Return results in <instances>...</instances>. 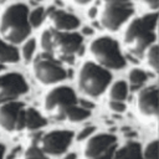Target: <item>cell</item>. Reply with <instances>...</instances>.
I'll use <instances>...</instances> for the list:
<instances>
[{
	"instance_id": "1",
	"label": "cell",
	"mask_w": 159,
	"mask_h": 159,
	"mask_svg": "<svg viewBox=\"0 0 159 159\" xmlns=\"http://www.w3.org/2000/svg\"><path fill=\"white\" fill-rule=\"evenodd\" d=\"M158 14L152 12L132 20L123 35L125 48L134 56L140 57L155 41Z\"/></svg>"
},
{
	"instance_id": "2",
	"label": "cell",
	"mask_w": 159,
	"mask_h": 159,
	"mask_svg": "<svg viewBox=\"0 0 159 159\" xmlns=\"http://www.w3.org/2000/svg\"><path fill=\"white\" fill-rule=\"evenodd\" d=\"M31 32L29 24V9L24 4L7 6L0 16V35L9 43L24 42Z\"/></svg>"
},
{
	"instance_id": "3",
	"label": "cell",
	"mask_w": 159,
	"mask_h": 159,
	"mask_svg": "<svg viewBox=\"0 0 159 159\" xmlns=\"http://www.w3.org/2000/svg\"><path fill=\"white\" fill-rule=\"evenodd\" d=\"M111 80L112 76L108 70L91 61H86L81 66L77 77L78 88L89 97L101 96L109 86Z\"/></svg>"
},
{
	"instance_id": "4",
	"label": "cell",
	"mask_w": 159,
	"mask_h": 159,
	"mask_svg": "<svg viewBox=\"0 0 159 159\" xmlns=\"http://www.w3.org/2000/svg\"><path fill=\"white\" fill-rule=\"evenodd\" d=\"M89 51L97 65L106 70H122L125 66V58L122 55L119 45L112 37H97L91 42Z\"/></svg>"
},
{
	"instance_id": "5",
	"label": "cell",
	"mask_w": 159,
	"mask_h": 159,
	"mask_svg": "<svg viewBox=\"0 0 159 159\" xmlns=\"http://www.w3.org/2000/svg\"><path fill=\"white\" fill-rule=\"evenodd\" d=\"M82 36L77 32H61L51 29L50 55L70 62L82 51Z\"/></svg>"
},
{
	"instance_id": "6",
	"label": "cell",
	"mask_w": 159,
	"mask_h": 159,
	"mask_svg": "<svg viewBox=\"0 0 159 159\" xmlns=\"http://www.w3.org/2000/svg\"><path fill=\"white\" fill-rule=\"evenodd\" d=\"M32 72L35 78L45 86L58 83L67 77V72L61 62L48 53H41L35 58Z\"/></svg>"
},
{
	"instance_id": "7",
	"label": "cell",
	"mask_w": 159,
	"mask_h": 159,
	"mask_svg": "<svg viewBox=\"0 0 159 159\" xmlns=\"http://www.w3.org/2000/svg\"><path fill=\"white\" fill-rule=\"evenodd\" d=\"M77 97L72 88L67 86L55 87L47 92L43 99V107L47 114L52 118L62 119L68 108L77 104Z\"/></svg>"
},
{
	"instance_id": "8",
	"label": "cell",
	"mask_w": 159,
	"mask_h": 159,
	"mask_svg": "<svg viewBox=\"0 0 159 159\" xmlns=\"http://www.w3.org/2000/svg\"><path fill=\"white\" fill-rule=\"evenodd\" d=\"M104 6L101 12V25L108 31L118 30L133 14L130 0H103Z\"/></svg>"
},
{
	"instance_id": "9",
	"label": "cell",
	"mask_w": 159,
	"mask_h": 159,
	"mask_svg": "<svg viewBox=\"0 0 159 159\" xmlns=\"http://www.w3.org/2000/svg\"><path fill=\"white\" fill-rule=\"evenodd\" d=\"M73 139L71 130H52L43 134L39 140V148L45 155L57 157L63 154Z\"/></svg>"
},
{
	"instance_id": "10",
	"label": "cell",
	"mask_w": 159,
	"mask_h": 159,
	"mask_svg": "<svg viewBox=\"0 0 159 159\" xmlns=\"http://www.w3.org/2000/svg\"><path fill=\"white\" fill-rule=\"evenodd\" d=\"M27 91L29 86L22 75L10 72L0 76V106L15 101Z\"/></svg>"
},
{
	"instance_id": "11",
	"label": "cell",
	"mask_w": 159,
	"mask_h": 159,
	"mask_svg": "<svg viewBox=\"0 0 159 159\" xmlns=\"http://www.w3.org/2000/svg\"><path fill=\"white\" fill-rule=\"evenodd\" d=\"M25 107L24 103L12 101L0 106V127L6 132L24 129Z\"/></svg>"
},
{
	"instance_id": "12",
	"label": "cell",
	"mask_w": 159,
	"mask_h": 159,
	"mask_svg": "<svg viewBox=\"0 0 159 159\" xmlns=\"http://www.w3.org/2000/svg\"><path fill=\"white\" fill-rule=\"evenodd\" d=\"M137 109L147 118L158 116V87L155 84L140 89L137 94Z\"/></svg>"
},
{
	"instance_id": "13",
	"label": "cell",
	"mask_w": 159,
	"mask_h": 159,
	"mask_svg": "<svg viewBox=\"0 0 159 159\" xmlns=\"http://www.w3.org/2000/svg\"><path fill=\"white\" fill-rule=\"evenodd\" d=\"M116 137L107 133H101L97 135H91L84 145V155L87 159L101 157L116 147Z\"/></svg>"
},
{
	"instance_id": "14",
	"label": "cell",
	"mask_w": 159,
	"mask_h": 159,
	"mask_svg": "<svg viewBox=\"0 0 159 159\" xmlns=\"http://www.w3.org/2000/svg\"><path fill=\"white\" fill-rule=\"evenodd\" d=\"M45 16H47V19L52 26V30H55V31L71 32L72 30H75L80 26V20L75 15H72L65 10H58V9L51 7V9H48L47 14H45Z\"/></svg>"
},
{
	"instance_id": "15",
	"label": "cell",
	"mask_w": 159,
	"mask_h": 159,
	"mask_svg": "<svg viewBox=\"0 0 159 159\" xmlns=\"http://www.w3.org/2000/svg\"><path fill=\"white\" fill-rule=\"evenodd\" d=\"M112 159H143L142 147L138 142L129 140L119 149L113 152Z\"/></svg>"
},
{
	"instance_id": "16",
	"label": "cell",
	"mask_w": 159,
	"mask_h": 159,
	"mask_svg": "<svg viewBox=\"0 0 159 159\" xmlns=\"http://www.w3.org/2000/svg\"><path fill=\"white\" fill-rule=\"evenodd\" d=\"M46 125V119L35 109L27 108L25 109V118H24V128L29 130H36Z\"/></svg>"
},
{
	"instance_id": "17",
	"label": "cell",
	"mask_w": 159,
	"mask_h": 159,
	"mask_svg": "<svg viewBox=\"0 0 159 159\" xmlns=\"http://www.w3.org/2000/svg\"><path fill=\"white\" fill-rule=\"evenodd\" d=\"M20 58V53L17 48L9 42L0 39V65L2 63H14Z\"/></svg>"
},
{
	"instance_id": "18",
	"label": "cell",
	"mask_w": 159,
	"mask_h": 159,
	"mask_svg": "<svg viewBox=\"0 0 159 159\" xmlns=\"http://www.w3.org/2000/svg\"><path fill=\"white\" fill-rule=\"evenodd\" d=\"M128 94V84L124 81H117L114 82L108 92L109 96V101H119L123 102L127 98Z\"/></svg>"
},
{
	"instance_id": "19",
	"label": "cell",
	"mask_w": 159,
	"mask_h": 159,
	"mask_svg": "<svg viewBox=\"0 0 159 159\" xmlns=\"http://www.w3.org/2000/svg\"><path fill=\"white\" fill-rule=\"evenodd\" d=\"M144 53H145V62H147L148 67L153 71V73H157L158 68H159V48H158V45L153 43L150 47L147 48V51Z\"/></svg>"
},
{
	"instance_id": "20",
	"label": "cell",
	"mask_w": 159,
	"mask_h": 159,
	"mask_svg": "<svg viewBox=\"0 0 159 159\" xmlns=\"http://www.w3.org/2000/svg\"><path fill=\"white\" fill-rule=\"evenodd\" d=\"M89 116H91V111L84 109V108L75 104L67 109L65 118H67L70 122H82V120L87 119Z\"/></svg>"
},
{
	"instance_id": "21",
	"label": "cell",
	"mask_w": 159,
	"mask_h": 159,
	"mask_svg": "<svg viewBox=\"0 0 159 159\" xmlns=\"http://www.w3.org/2000/svg\"><path fill=\"white\" fill-rule=\"evenodd\" d=\"M147 78H148L147 73L140 68H133V70H130V72L128 75V80H129V84H130L132 89L140 88L147 82Z\"/></svg>"
},
{
	"instance_id": "22",
	"label": "cell",
	"mask_w": 159,
	"mask_h": 159,
	"mask_svg": "<svg viewBox=\"0 0 159 159\" xmlns=\"http://www.w3.org/2000/svg\"><path fill=\"white\" fill-rule=\"evenodd\" d=\"M45 17V9L43 7H36L29 14V24L31 27H39Z\"/></svg>"
},
{
	"instance_id": "23",
	"label": "cell",
	"mask_w": 159,
	"mask_h": 159,
	"mask_svg": "<svg viewBox=\"0 0 159 159\" xmlns=\"http://www.w3.org/2000/svg\"><path fill=\"white\" fill-rule=\"evenodd\" d=\"M35 48H36V42H35L34 39H29V40L25 41V43L22 46V50H21V56H22V60L25 62H29L32 58Z\"/></svg>"
},
{
	"instance_id": "24",
	"label": "cell",
	"mask_w": 159,
	"mask_h": 159,
	"mask_svg": "<svg viewBox=\"0 0 159 159\" xmlns=\"http://www.w3.org/2000/svg\"><path fill=\"white\" fill-rule=\"evenodd\" d=\"M142 154H143V159H159L158 142L153 140V142L148 143L147 147L144 148V150H142Z\"/></svg>"
},
{
	"instance_id": "25",
	"label": "cell",
	"mask_w": 159,
	"mask_h": 159,
	"mask_svg": "<svg viewBox=\"0 0 159 159\" xmlns=\"http://www.w3.org/2000/svg\"><path fill=\"white\" fill-rule=\"evenodd\" d=\"M24 159H48V158L41 152V149H40L36 144H32V145L26 150Z\"/></svg>"
},
{
	"instance_id": "26",
	"label": "cell",
	"mask_w": 159,
	"mask_h": 159,
	"mask_svg": "<svg viewBox=\"0 0 159 159\" xmlns=\"http://www.w3.org/2000/svg\"><path fill=\"white\" fill-rule=\"evenodd\" d=\"M40 43H41V48L43 51V53H48L50 55V48H51V29L45 30L41 35L40 39Z\"/></svg>"
},
{
	"instance_id": "27",
	"label": "cell",
	"mask_w": 159,
	"mask_h": 159,
	"mask_svg": "<svg viewBox=\"0 0 159 159\" xmlns=\"http://www.w3.org/2000/svg\"><path fill=\"white\" fill-rule=\"evenodd\" d=\"M108 107L111 108V111H113L116 113H122V112L125 111L124 102H119V101H109L108 102Z\"/></svg>"
},
{
	"instance_id": "28",
	"label": "cell",
	"mask_w": 159,
	"mask_h": 159,
	"mask_svg": "<svg viewBox=\"0 0 159 159\" xmlns=\"http://www.w3.org/2000/svg\"><path fill=\"white\" fill-rule=\"evenodd\" d=\"M94 129H96V128H94V127H92V125H88V127L83 128V129L77 134V140H84V139L89 138V137L93 134Z\"/></svg>"
},
{
	"instance_id": "29",
	"label": "cell",
	"mask_w": 159,
	"mask_h": 159,
	"mask_svg": "<svg viewBox=\"0 0 159 159\" xmlns=\"http://www.w3.org/2000/svg\"><path fill=\"white\" fill-rule=\"evenodd\" d=\"M142 4L152 10H157L158 6H159V0H140Z\"/></svg>"
},
{
	"instance_id": "30",
	"label": "cell",
	"mask_w": 159,
	"mask_h": 159,
	"mask_svg": "<svg viewBox=\"0 0 159 159\" xmlns=\"http://www.w3.org/2000/svg\"><path fill=\"white\" fill-rule=\"evenodd\" d=\"M97 15H98V7L97 6H91L88 9V11H87V16L89 19H94Z\"/></svg>"
},
{
	"instance_id": "31",
	"label": "cell",
	"mask_w": 159,
	"mask_h": 159,
	"mask_svg": "<svg viewBox=\"0 0 159 159\" xmlns=\"http://www.w3.org/2000/svg\"><path fill=\"white\" fill-rule=\"evenodd\" d=\"M80 107L91 111V108H93V103L92 102H88V101H84V99H81L80 101Z\"/></svg>"
},
{
	"instance_id": "32",
	"label": "cell",
	"mask_w": 159,
	"mask_h": 159,
	"mask_svg": "<svg viewBox=\"0 0 159 159\" xmlns=\"http://www.w3.org/2000/svg\"><path fill=\"white\" fill-rule=\"evenodd\" d=\"M113 152H114V149H113V150H109L108 153H106V154H103V155H101V157L92 158V159H112V154H113Z\"/></svg>"
},
{
	"instance_id": "33",
	"label": "cell",
	"mask_w": 159,
	"mask_h": 159,
	"mask_svg": "<svg viewBox=\"0 0 159 159\" xmlns=\"http://www.w3.org/2000/svg\"><path fill=\"white\" fill-rule=\"evenodd\" d=\"M93 34V29L89 26H84L82 29V35H92Z\"/></svg>"
},
{
	"instance_id": "34",
	"label": "cell",
	"mask_w": 159,
	"mask_h": 159,
	"mask_svg": "<svg viewBox=\"0 0 159 159\" xmlns=\"http://www.w3.org/2000/svg\"><path fill=\"white\" fill-rule=\"evenodd\" d=\"M76 4H78V5H86V4H88V2H91L92 0H73Z\"/></svg>"
},
{
	"instance_id": "35",
	"label": "cell",
	"mask_w": 159,
	"mask_h": 159,
	"mask_svg": "<svg viewBox=\"0 0 159 159\" xmlns=\"http://www.w3.org/2000/svg\"><path fill=\"white\" fill-rule=\"evenodd\" d=\"M4 154H5V147L4 144L0 143V159H4Z\"/></svg>"
},
{
	"instance_id": "36",
	"label": "cell",
	"mask_w": 159,
	"mask_h": 159,
	"mask_svg": "<svg viewBox=\"0 0 159 159\" xmlns=\"http://www.w3.org/2000/svg\"><path fill=\"white\" fill-rule=\"evenodd\" d=\"M62 159H76V155L73 154V153H70V154H67V155H65Z\"/></svg>"
},
{
	"instance_id": "37",
	"label": "cell",
	"mask_w": 159,
	"mask_h": 159,
	"mask_svg": "<svg viewBox=\"0 0 159 159\" xmlns=\"http://www.w3.org/2000/svg\"><path fill=\"white\" fill-rule=\"evenodd\" d=\"M2 70H4V66H2V65H0V71H2Z\"/></svg>"
},
{
	"instance_id": "38",
	"label": "cell",
	"mask_w": 159,
	"mask_h": 159,
	"mask_svg": "<svg viewBox=\"0 0 159 159\" xmlns=\"http://www.w3.org/2000/svg\"><path fill=\"white\" fill-rule=\"evenodd\" d=\"M35 1H37V2H40V1H43V0H35Z\"/></svg>"
}]
</instances>
